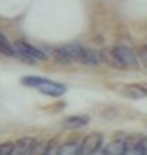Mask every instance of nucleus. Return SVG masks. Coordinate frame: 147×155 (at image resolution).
Segmentation results:
<instances>
[{
  "label": "nucleus",
  "mask_w": 147,
  "mask_h": 155,
  "mask_svg": "<svg viewBox=\"0 0 147 155\" xmlns=\"http://www.w3.org/2000/svg\"><path fill=\"white\" fill-rule=\"evenodd\" d=\"M138 146L147 153V135H143V137H140V140H138Z\"/></svg>",
  "instance_id": "f3484780"
},
{
  "label": "nucleus",
  "mask_w": 147,
  "mask_h": 155,
  "mask_svg": "<svg viewBox=\"0 0 147 155\" xmlns=\"http://www.w3.org/2000/svg\"><path fill=\"white\" fill-rule=\"evenodd\" d=\"M102 62L107 64V66H111V68H114V69H125L124 62L120 60V57L116 55V51H114L113 48L102 49Z\"/></svg>",
  "instance_id": "0eeeda50"
},
{
  "label": "nucleus",
  "mask_w": 147,
  "mask_h": 155,
  "mask_svg": "<svg viewBox=\"0 0 147 155\" xmlns=\"http://www.w3.org/2000/svg\"><path fill=\"white\" fill-rule=\"evenodd\" d=\"M56 153H58V155H82L80 142H75V140L62 142V144L56 148Z\"/></svg>",
  "instance_id": "9d476101"
},
{
  "label": "nucleus",
  "mask_w": 147,
  "mask_h": 155,
  "mask_svg": "<svg viewBox=\"0 0 147 155\" xmlns=\"http://www.w3.org/2000/svg\"><path fill=\"white\" fill-rule=\"evenodd\" d=\"M62 51L71 58V62H86V48H82L80 44H65L62 46Z\"/></svg>",
  "instance_id": "423d86ee"
},
{
  "label": "nucleus",
  "mask_w": 147,
  "mask_h": 155,
  "mask_svg": "<svg viewBox=\"0 0 147 155\" xmlns=\"http://www.w3.org/2000/svg\"><path fill=\"white\" fill-rule=\"evenodd\" d=\"M22 84L31 86V88H36L40 93H44L47 97H62L65 93V90H67L64 84L55 82V81H49V79H44V77H24Z\"/></svg>",
  "instance_id": "f257e3e1"
},
{
  "label": "nucleus",
  "mask_w": 147,
  "mask_h": 155,
  "mask_svg": "<svg viewBox=\"0 0 147 155\" xmlns=\"http://www.w3.org/2000/svg\"><path fill=\"white\" fill-rule=\"evenodd\" d=\"M47 151H49V144L47 142H36V146H35L31 155H47Z\"/></svg>",
  "instance_id": "ddd939ff"
},
{
  "label": "nucleus",
  "mask_w": 147,
  "mask_h": 155,
  "mask_svg": "<svg viewBox=\"0 0 147 155\" xmlns=\"http://www.w3.org/2000/svg\"><path fill=\"white\" fill-rule=\"evenodd\" d=\"M15 142H2L0 144V155H13Z\"/></svg>",
  "instance_id": "4468645a"
},
{
  "label": "nucleus",
  "mask_w": 147,
  "mask_h": 155,
  "mask_svg": "<svg viewBox=\"0 0 147 155\" xmlns=\"http://www.w3.org/2000/svg\"><path fill=\"white\" fill-rule=\"evenodd\" d=\"M138 57H140V64L147 68V42L140 46V49H138Z\"/></svg>",
  "instance_id": "2eb2a0df"
},
{
  "label": "nucleus",
  "mask_w": 147,
  "mask_h": 155,
  "mask_svg": "<svg viewBox=\"0 0 147 155\" xmlns=\"http://www.w3.org/2000/svg\"><path fill=\"white\" fill-rule=\"evenodd\" d=\"M89 115H69V117H65L64 119V128H67V130H80V128H84V126H87L89 124Z\"/></svg>",
  "instance_id": "6e6552de"
},
{
  "label": "nucleus",
  "mask_w": 147,
  "mask_h": 155,
  "mask_svg": "<svg viewBox=\"0 0 147 155\" xmlns=\"http://www.w3.org/2000/svg\"><path fill=\"white\" fill-rule=\"evenodd\" d=\"M104 148V135L102 133H89L84 137V140L80 142V150L82 155H95Z\"/></svg>",
  "instance_id": "20e7f679"
},
{
  "label": "nucleus",
  "mask_w": 147,
  "mask_h": 155,
  "mask_svg": "<svg viewBox=\"0 0 147 155\" xmlns=\"http://www.w3.org/2000/svg\"><path fill=\"white\" fill-rule=\"evenodd\" d=\"M86 66H98L102 64V51L95 48H86Z\"/></svg>",
  "instance_id": "9b49d317"
},
{
  "label": "nucleus",
  "mask_w": 147,
  "mask_h": 155,
  "mask_svg": "<svg viewBox=\"0 0 147 155\" xmlns=\"http://www.w3.org/2000/svg\"><path fill=\"white\" fill-rule=\"evenodd\" d=\"M122 93L127 99H134V101L136 99H145L147 97V88L142 86V84H127V86H124Z\"/></svg>",
  "instance_id": "1a4fd4ad"
},
{
  "label": "nucleus",
  "mask_w": 147,
  "mask_h": 155,
  "mask_svg": "<svg viewBox=\"0 0 147 155\" xmlns=\"http://www.w3.org/2000/svg\"><path fill=\"white\" fill-rule=\"evenodd\" d=\"M125 155H147L138 144H133V146H127V151H125Z\"/></svg>",
  "instance_id": "dca6fc26"
},
{
  "label": "nucleus",
  "mask_w": 147,
  "mask_h": 155,
  "mask_svg": "<svg viewBox=\"0 0 147 155\" xmlns=\"http://www.w3.org/2000/svg\"><path fill=\"white\" fill-rule=\"evenodd\" d=\"M13 48H15L17 57H18V58H24V60H27V62L47 60V57H45V53H44L42 49H38V48H35V46H31V44H27V42H24V40L15 42Z\"/></svg>",
  "instance_id": "f03ea898"
},
{
  "label": "nucleus",
  "mask_w": 147,
  "mask_h": 155,
  "mask_svg": "<svg viewBox=\"0 0 147 155\" xmlns=\"http://www.w3.org/2000/svg\"><path fill=\"white\" fill-rule=\"evenodd\" d=\"M127 151V142H125V137H118L114 140H111L109 144H105L102 150H100V155H125Z\"/></svg>",
  "instance_id": "39448f33"
},
{
  "label": "nucleus",
  "mask_w": 147,
  "mask_h": 155,
  "mask_svg": "<svg viewBox=\"0 0 147 155\" xmlns=\"http://www.w3.org/2000/svg\"><path fill=\"white\" fill-rule=\"evenodd\" d=\"M145 126H147V120H145Z\"/></svg>",
  "instance_id": "a211bd4d"
},
{
  "label": "nucleus",
  "mask_w": 147,
  "mask_h": 155,
  "mask_svg": "<svg viewBox=\"0 0 147 155\" xmlns=\"http://www.w3.org/2000/svg\"><path fill=\"white\" fill-rule=\"evenodd\" d=\"M113 49L116 51V55H118L120 60L124 62L125 69H136V68L140 66V57H138V53H136L133 48H129V46H125V44H118V46H114Z\"/></svg>",
  "instance_id": "7ed1b4c3"
},
{
  "label": "nucleus",
  "mask_w": 147,
  "mask_h": 155,
  "mask_svg": "<svg viewBox=\"0 0 147 155\" xmlns=\"http://www.w3.org/2000/svg\"><path fill=\"white\" fill-rule=\"evenodd\" d=\"M0 53H2V55H9V57H17L13 44H9L8 38H6L2 33H0Z\"/></svg>",
  "instance_id": "f8f14e48"
}]
</instances>
